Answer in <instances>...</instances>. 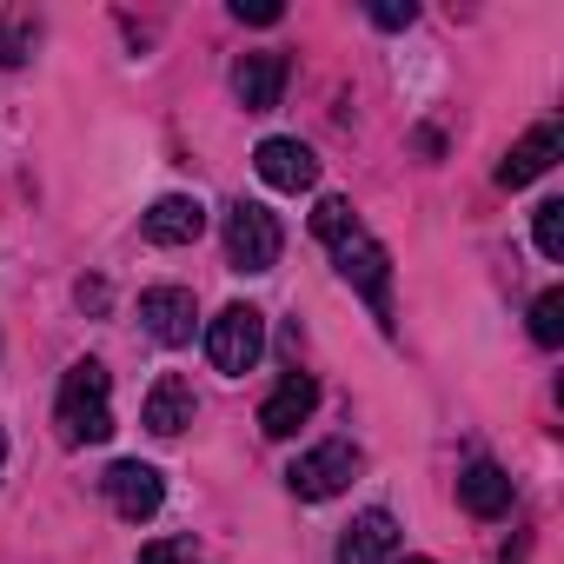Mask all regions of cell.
Returning a JSON list of instances; mask_svg holds the SVG:
<instances>
[{
    "label": "cell",
    "instance_id": "cell-20",
    "mask_svg": "<svg viewBox=\"0 0 564 564\" xmlns=\"http://www.w3.org/2000/svg\"><path fill=\"white\" fill-rule=\"evenodd\" d=\"M232 14L252 21V28H279V21H286V8H279V0H232Z\"/></svg>",
    "mask_w": 564,
    "mask_h": 564
},
{
    "label": "cell",
    "instance_id": "cell-15",
    "mask_svg": "<svg viewBox=\"0 0 564 564\" xmlns=\"http://www.w3.org/2000/svg\"><path fill=\"white\" fill-rule=\"evenodd\" d=\"M458 505H465L471 518H505V511H511V471H498L491 458L465 465V471H458Z\"/></svg>",
    "mask_w": 564,
    "mask_h": 564
},
{
    "label": "cell",
    "instance_id": "cell-10",
    "mask_svg": "<svg viewBox=\"0 0 564 564\" xmlns=\"http://www.w3.org/2000/svg\"><path fill=\"white\" fill-rule=\"evenodd\" d=\"M193 293L186 286H153L140 293V326L160 339V346H193Z\"/></svg>",
    "mask_w": 564,
    "mask_h": 564
},
{
    "label": "cell",
    "instance_id": "cell-17",
    "mask_svg": "<svg viewBox=\"0 0 564 564\" xmlns=\"http://www.w3.org/2000/svg\"><path fill=\"white\" fill-rule=\"evenodd\" d=\"M531 339L538 346H564V293L557 286L531 300Z\"/></svg>",
    "mask_w": 564,
    "mask_h": 564
},
{
    "label": "cell",
    "instance_id": "cell-4",
    "mask_svg": "<svg viewBox=\"0 0 564 564\" xmlns=\"http://www.w3.org/2000/svg\"><path fill=\"white\" fill-rule=\"evenodd\" d=\"M352 471H359V452H352L346 438H326V445H313V452L286 471V485H293V498L326 505V498H339V491L352 485Z\"/></svg>",
    "mask_w": 564,
    "mask_h": 564
},
{
    "label": "cell",
    "instance_id": "cell-18",
    "mask_svg": "<svg viewBox=\"0 0 564 564\" xmlns=\"http://www.w3.org/2000/svg\"><path fill=\"white\" fill-rule=\"evenodd\" d=\"M531 232H538V252L544 259H564V199H544L538 219H531Z\"/></svg>",
    "mask_w": 564,
    "mask_h": 564
},
{
    "label": "cell",
    "instance_id": "cell-9",
    "mask_svg": "<svg viewBox=\"0 0 564 564\" xmlns=\"http://www.w3.org/2000/svg\"><path fill=\"white\" fill-rule=\"evenodd\" d=\"M140 232H147L153 246H193V239L206 232V206H199L193 193H166V199H153V206L140 213Z\"/></svg>",
    "mask_w": 564,
    "mask_h": 564
},
{
    "label": "cell",
    "instance_id": "cell-13",
    "mask_svg": "<svg viewBox=\"0 0 564 564\" xmlns=\"http://www.w3.org/2000/svg\"><path fill=\"white\" fill-rule=\"evenodd\" d=\"M557 147H564V133H557V120H538L511 153H505V166H498V186H531L538 173H551V160H557Z\"/></svg>",
    "mask_w": 564,
    "mask_h": 564
},
{
    "label": "cell",
    "instance_id": "cell-16",
    "mask_svg": "<svg viewBox=\"0 0 564 564\" xmlns=\"http://www.w3.org/2000/svg\"><path fill=\"white\" fill-rule=\"evenodd\" d=\"M313 232L339 252L346 239H359V213H352V199H339V193H326L319 206H313Z\"/></svg>",
    "mask_w": 564,
    "mask_h": 564
},
{
    "label": "cell",
    "instance_id": "cell-7",
    "mask_svg": "<svg viewBox=\"0 0 564 564\" xmlns=\"http://www.w3.org/2000/svg\"><path fill=\"white\" fill-rule=\"evenodd\" d=\"M252 166H259V180H265L272 193H306V186H319V160H313V147H306V140H286V133L259 140Z\"/></svg>",
    "mask_w": 564,
    "mask_h": 564
},
{
    "label": "cell",
    "instance_id": "cell-3",
    "mask_svg": "<svg viewBox=\"0 0 564 564\" xmlns=\"http://www.w3.org/2000/svg\"><path fill=\"white\" fill-rule=\"evenodd\" d=\"M279 246H286V232H279V219L259 199H232L226 206V259H232V272H272Z\"/></svg>",
    "mask_w": 564,
    "mask_h": 564
},
{
    "label": "cell",
    "instance_id": "cell-23",
    "mask_svg": "<svg viewBox=\"0 0 564 564\" xmlns=\"http://www.w3.org/2000/svg\"><path fill=\"white\" fill-rule=\"evenodd\" d=\"M0 465H8V438H0Z\"/></svg>",
    "mask_w": 564,
    "mask_h": 564
},
{
    "label": "cell",
    "instance_id": "cell-2",
    "mask_svg": "<svg viewBox=\"0 0 564 564\" xmlns=\"http://www.w3.org/2000/svg\"><path fill=\"white\" fill-rule=\"evenodd\" d=\"M259 352H265V313L259 306H219L206 319V359H213V372L246 379L259 366Z\"/></svg>",
    "mask_w": 564,
    "mask_h": 564
},
{
    "label": "cell",
    "instance_id": "cell-8",
    "mask_svg": "<svg viewBox=\"0 0 564 564\" xmlns=\"http://www.w3.org/2000/svg\"><path fill=\"white\" fill-rule=\"evenodd\" d=\"M313 405H319V386H313L306 372H286V379L272 386V399L259 405V432H265V438H293V432L313 419Z\"/></svg>",
    "mask_w": 564,
    "mask_h": 564
},
{
    "label": "cell",
    "instance_id": "cell-24",
    "mask_svg": "<svg viewBox=\"0 0 564 564\" xmlns=\"http://www.w3.org/2000/svg\"><path fill=\"white\" fill-rule=\"evenodd\" d=\"M405 564H432V557H405Z\"/></svg>",
    "mask_w": 564,
    "mask_h": 564
},
{
    "label": "cell",
    "instance_id": "cell-21",
    "mask_svg": "<svg viewBox=\"0 0 564 564\" xmlns=\"http://www.w3.org/2000/svg\"><path fill=\"white\" fill-rule=\"evenodd\" d=\"M140 564H193V544L186 538H160V544L140 551Z\"/></svg>",
    "mask_w": 564,
    "mask_h": 564
},
{
    "label": "cell",
    "instance_id": "cell-14",
    "mask_svg": "<svg viewBox=\"0 0 564 564\" xmlns=\"http://www.w3.org/2000/svg\"><path fill=\"white\" fill-rule=\"evenodd\" d=\"M140 425L153 432V438H180L186 425H193V386L186 379H153V392H147V405H140Z\"/></svg>",
    "mask_w": 564,
    "mask_h": 564
},
{
    "label": "cell",
    "instance_id": "cell-6",
    "mask_svg": "<svg viewBox=\"0 0 564 564\" xmlns=\"http://www.w3.org/2000/svg\"><path fill=\"white\" fill-rule=\"evenodd\" d=\"M100 491H107V505H113L127 524H147V518L166 505V478H160L153 465H140V458H120V465H107Z\"/></svg>",
    "mask_w": 564,
    "mask_h": 564
},
{
    "label": "cell",
    "instance_id": "cell-12",
    "mask_svg": "<svg viewBox=\"0 0 564 564\" xmlns=\"http://www.w3.org/2000/svg\"><path fill=\"white\" fill-rule=\"evenodd\" d=\"M339 564H399V524L392 511H359L339 538Z\"/></svg>",
    "mask_w": 564,
    "mask_h": 564
},
{
    "label": "cell",
    "instance_id": "cell-11",
    "mask_svg": "<svg viewBox=\"0 0 564 564\" xmlns=\"http://www.w3.org/2000/svg\"><path fill=\"white\" fill-rule=\"evenodd\" d=\"M279 94H286V54H246L232 67V100L246 113H272Z\"/></svg>",
    "mask_w": 564,
    "mask_h": 564
},
{
    "label": "cell",
    "instance_id": "cell-1",
    "mask_svg": "<svg viewBox=\"0 0 564 564\" xmlns=\"http://www.w3.org/2000/svg\"><path fill=\"white\" fill-rule=\"evenodd\" d=\"M107 392H113V379H107L100 359H74V366L61 372L54 425H61L67 445H100V438H113V405H107Z\"/></svg>",
    "mask_w": 564,
    "mask_h": 564
},
{
    "label": "cell",
    "instance_id": "cell-5",
    "mask_svg": "<svg viewBox=\"0 0 564 564\" xmlns=\"http://www.w3.org/2000/svg\"><path fill=\"white\" fill-rule=\"evenodd\" d=\"M339 272L366 293L372 319L392 333V252H386L379 239H366V232H359V239H346V246H339Z\"/></svg>",
    "mask_w": 564,
    "mask_h": 564
},
{
    "label": "cell",
    "instance_id": "cell-22",
    "mask_svg": "<svg viewBox=\"0 0 564 564\" xmlns=\"http://www.w3.org/2000/svg\"><path fill=\"white\" fill-rule=\"evenodd\" d=\"M28 41H34V34H28V28H14L8 41H0V61H8V67H21V61H28Z\"/></svg>",
    "mask_w": 564,
    "mask_h": 564
},
{
    "label": "cell",
    "instance_id": "cell-19",
    "mask_svg": "<svg viewBox=\"0 0 564 564\" xmlns=\"http://www.w3.org/2000/svg\"><path fill=\"white\" fill-rule=\"evenodd\" d=\"M412 21H419L412 0H379V8H372V28H386V34H399V28H412Z\"/></svg>",
    "mask_w": 564,
    "mask_h": 564
}]
</instances>
